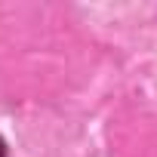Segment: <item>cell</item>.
Returning a JSON list of instances; mask_svg holds the SVG:
<instances>
[{
  "mask_svg": "<svg viewBox=\"0 0 157 157\" xmlns=\"http://www.w3.org/2000/svg\"><path fill=\"white\" fill-rule=\"evenodd\" d=\"M0 157H6V148H3V139H0Z\"/></svg>",
  "mask_w": 157,
  "mask_h": 157,
  "instance_id": "obj_1",
  "label": "cell"
}]
</instances>
